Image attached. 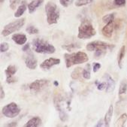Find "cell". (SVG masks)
Here are the masks:
<instances>
[{"instance_id":"6da1fadb","label":"cell","mask_w":127,"mask_h":127,"mask_svg":"<svg viewBox=\"0 0 127 127\" xmlns=\"http://www.w3.org/2000/svg\"><path fill=\"white\" fill-rule=\"evenodd\" d=\"M64 59L65 61L66 68H71L74 65H78L87 63L89 60L87 54L84 52L78 51L71 54H65Z\"/></svg>"},{"instance_id":"7a4b0ae2","label":"cell","mask_w":127,"mask_h":127,"mask_svg":"<svg viewBox=\"0 0 127 127\" xmlns=\"http://www.w3.org/2000/svg\"><path fill=\"white\" fill-rule=\"evenodd\" d=\"M32 45L35 51L38 54H51L55 53L56 51V48L54 45L41 38H35L32 41Z\"/></svg>"},{"instance_id":"3957f363","label":"cell","mask_w":127,"mask_h":127,"mask_svg":"<svg viewBox=\"0 0 127 127\" xmlns=\"http://www.w3.org/2000/svg\"><path fill=\"white\" fill-rule=\"evenodd\" d=\"M95 34L96 31L94 29L92 23L87 19L83 20L78 27V38L89 39L94 36Z\"/></svg>"},{"instance_id":"277c9868","label":"cell","mask_w":127,"mask_h":127,"mask_svg":"<svg viewBox=\"0 0 127 127\" xmlns=\"http://www.w3.org/2000/svg\"><path fill=\"white\" fill-rule=\"evenodd\" d=\"M47 21L49 25L56 24L60 18V10L57 5L53 2H48L45 5Z\"/></svg>"},{"instance_id":"5b68a950","label":"cell","mask_w":127,"mask_h":127,"mask_svg":"<svg viewBox=\"0 0 127 127\" xmlns=\"http://www.w3.org/2000/svg\"><path fill=\"white\" fill-rule=\"evenodd\" d=\"M25 24V18H20L17 20H14L4 27L2 31V35L3 36H8L13 32H15L20 30Z\"/></svg>"},{"instance_id":"8992f818","label":"cell","mask_w":127,"mask_h":127,"mask_svg":"<svg viewBox=\"0 0 127 127\" xmlns=\"http://www.w3.org/2000/svg\"><path fill=\"white\" fill-rule=\"evenodd\" d=\"M87 50L89 51H95V50H103V51H107V50H112L114 47V44H108L105 41H91L87 45Z\"/></svg>"},{"instance_id":"52a82bcc","label":"cell","mask_w":127,"mask_h":127,"mask_svg":"<svg viewBox=\"0 0 127 127\" xmlns=\"http://www.w3.org/2000/svg\"><path fill=\"white\" fill-rule=\"evenodd\" d=\"M2 114L8 118H14L19 115L20 113V108L15 102H11L5 105L2 109Z\"/></svg>"},{"instance_id":"ba28073f","label":"cell","mask_w":127,"mask_h":127,"mask_svg":"<svg viewBox=\"0 0 127 127\" xmlns=\"http://www.w3.org/2000/svg\"><path fill=\"white\" fill-rule=\"evenodd\" d=\"M48 85H49V81L45 79H38L31 83L29 87L32 93H38L42 91Z\"/></svg>"},{"instance_id":"9c48e42d","label":"cell","mask_w":127,"mask_h":127,"mask_svg":"<svg viewBox=\"0 0 127 127\" xmlns=\"http://www.w3.org/2000/svg\"><path fill=\"white\" fill-rule=\"evenodd\" d=\"M63 98L60 95H57V97H55L54 98V105L55 107L57 108V110L59 112V115H60V118L61 120V121L63 122H65L68 120V114L66 113V111H65V109L63 108L62 103H63Z\"/></svg>"},{"instance_id":"30bf717a","label":"cell","mask_w":127,"mask_h":127,"mask_svg":"<svg viewBox=\"0 0 127 127\" xmlns=\"http://www.w3.org/2000/svg\"><path fill=\"white\" fill-rule=\"evenodd\" d=\"M24 60H25V64H26L28 68L31 70H34L36 68L38 65V60L30 50H29L28 51L26 52V54L24 56Z\"/></svg>"},{"instance_id":"8fae6325","label":"cell","mask_w":127,"mask_h":127,"mask_svg":"<svg viewBox=\"0 0 127 127\" xmlns=\"http://www.w3.org/2000/svg\"><path fill=\"white\" fill-rule=\"evenodd\" d=\"M115 27H117V23L114 20H113L105 25L102 28L101 32H102L103 35L105 36L106 38H111L112 36V34Z\"/></svg>"},{"instance_id":"7c38bea8","label":"cell","mask_w":127,"mask_h":127,"mask_svg":"<svg viewBox=\"0 0 127 127\" xmlns=\"http://www.w3.org/2000/svg\"><path fill=\"white\" fill-rule=\"evenodd\" d=\"M60 59H57V58H49L47 60H45L44 61H43L40 67L43 69H50L51 67L59 65L60 63Z\"/></svg>"},{"instance_id":"4fadbf2b","label":"cell","mask_w":127,"mask_h":127,"mask_svg":"<svg viewBox=\"0 0 127 127\" xmlns=\"http://www.w3.org/2000/svg\"><path fill=\"white\" fill-rule=\"evenodd\" d=\"M105 82L107 84V87H106V93H110L111 92H113L115 89V81L111 77V76L108 74H105Z\"/></svg>"},{"instance_id":"5bb4252c","label":"cell","mask_w":127,"mask_h":127,"mask_svg":"<svg viewBox=\"0 0 127 127\" xmlns=\"http://www.w3.org/2000/svg\"><path fill=\"white\" fill-rule=\"evenodd\" d=\"M12 40L17 44L20 45H23L24 44H26V42L27 41V37L26 36V35L24 34H14L12 35Z\"/></svg>"},{"instance_id":"9a60e30c","label":"cell","mask_w":127,"mask_h":127,"mask_svg":"<svg viewBox=\"0 0 127 127\" xmlns=\"http://www.w3.org/2000/svg\"><path fill=\"white\" fill-rule=\"evenodd\" d=\"M44 2V0H32V1L28 4L27 5V8H28V10H29V13L30 14H32L34 13L36 9L40 6L41 5V4Z\"/></svg>"},{"instance_id":"2e32d148","label":"cell","mask_w":127,"mask_h":127,"mask_svg":"<svg viewBox=\"0 0 127 127\" xmlns=\"http://www.w3.org/2000/svg\"><path fill=\"white\" fill-rule=\"evenodd\" d=\"M41 120L38 117H34L31 120H30L26 124L24 125L25 127H38L41 126Z\"/></svg>"},{"instance_id":"e0dca14e","label":"cell","mask_w":127,"mask_h":127,"mask_svg":"<svg viewBox=\"0 0 127 127\" xmlns=\"http://www.w3.org/2000/svg\"><path fill=\"white\" fill-rule=\"evenodd\" d=\"M113 111H114V108H113V105H110L107 113L105 114V124L106 126H109V124L111 123V117H112V115H113Z\"/></svg>"},{"instance_id":"ac0fdd59","label":"cell","mask_w":127,"mask_h":127,"mask_svg":"<svg viewBox=\"0 0 127 127\" xmlns=\"http://www.w3.org/2000/svg\"><path fill=\"white\" fill-rule=\"evenodd\" d=\"M17 71V68L15 65H8L5 71V73L6 74V78H9V77H11V76H14V74H15Z\"/></svg>"},{"instance_id":"d6986e66","label":"cell","mask_w":127,"mask_h":127,"mask_svg":"<svg viewBox=\"0 0 127 127\" xmlns=\"http://www.w3.org/2000/svg\"><path fill=\"white\" fill-rule=\"evenodd\" d=\"M26 10H27V5H26V3H22L20 5L18 6V8H17V11H15L14 16L15 17L18 18V17H21L24 14V12L26 11Z\"/></svg>"},{"instance_id":"ffe728a7","label":"cell","mask_w":127,"mask_h":127,"mask_svg":"<svg viewBox=\"0 0 127 127\" xmlns=\"http://www.w3.org/2000/svg\"><path fill=\"white\" fill-rule=\"evenodd\" d=\"M126 120H127V114L124 113V114H121L120 117L118 118V120L116 122L115 126L117 127H123Z\"/></svg>"},{"instance_id":"44dd1931","label":"cell","mask_w":127,"mask_h":127,"mask_svg":"<svg viewBox=\"0 0 127 127\" xmlns=\"http://www.w3.org/2000/svg\"><path fill=\"white\" fill-rule=\"evenodd\" d=\"M125 53H126V47L125 46H123L120 48L119 54H118V65L120 68H122V62L125 57Z\"/></svg>"},{"instance_id":"7402d4cb","label":"cell","mask_w":127,"mask_h":127,"mask_svg":"<svg viewBox=\"0 0 127 127\" xmlns=\"http://www.w3.org/2000/svg\"><path fill=\"white\" fill-rule=\"evenodd\" d=\"M90 70H91V66L90 64H87V65L85 66V68H84L83 71H82V76L83 78L89 80L91 78V74H90Z\"/></svg>"},{"instance_id":"603a6c76","label":"cell","mask_w":127,"mask_h":127,"mask_svg":"<svg viewBox=\"0 0 127 127\" xmlns=\"http://www.w3.org/2000/svg\"><path fill=\"white\" fill-rule=\"evenodd\" d=\"M82 68H74V70L72 71L71 73V78L74 79V80H77V79H79L81 74H82Z\"/></svg>"},{"instance_id":"cb8c5ba5","label":"cell","mask_w":127,"mask_h":127,"mask_svg":"<svg viewBox=\"0 0 127 127\" xmlns=\"http://www.w3.org/2000/svg\"><path fill=\"white\" fill-rule=\"evenodd\" d=\"M126 93H127V82L126 81H123L120 85L119 94L123 95V94H126Z\"/></svg>"},{"instance_id":"d4e9b609","label":"cell","mask_w":127,"mask_h":127,"mask_svg":"<svg viewBox=\"0 0 127 127\" xmlns=\"http://www.w3.org/2000/svg\"><path fill=\"white\" fill-rule=\"evenodd\" d=\"M62 47L63 49L67 50L68 51H72V50L77 49V48H80L81 46L78 45V44H68V45H63Z\"/></svg>"},{"instance_id":"484cf974","label":"cell","mask_w":127,"mask_h":127,"mask_svg":"<svg viewBox=\"0 0 127 127\" xmlns=\"http://www.w3.org/2000/svg\"><path fill=\"white\" fill-rule=\"evenodd\" d=\"M114 17H115V14H107L105 16H104L102 17V21L105 23H108L111 21H113L114 20Z\"/></svg>"},{"instance_id":"4316f807","label":"cell","mask_w":127,"mask_h":127,"mask_svg":"<svg viewBox=\"0 0 127 127\" xmlns=\"http://www.w3.org/2000/svg\"><path fill=\"white\" fill-rule=\"evenodd\" d=\"M93 0H77L75 2V5L77 7H81L88 4H90Z\"/></svg>"},{"instance_id":"83f0119b","label":"cell","mask_w":127,"mask_h":127,"mask_svg":"<svg viewBox=\"0 0 127 127\" xmlns=\"http://www.w3.org/2000/svg\"><path fill=\"white\" fill-rule=\"evenodd\" d=\"M26 31H27V33H29V34H30V35L38 34V33L39 32V30H38L36 27H33V26H29V27L26 29Z\"/></svg>"},{"instance_id":"f1b7e54d","label":"cell","mask_w":127,"mask_h":127,"mask_svg":"<svg viewBox=\"0 0 127 127\" xmlns=\"http://www.w3.org/2000/svg\"><path fill=\"white\" fill-rule=\"evenodd\" d=\"M9 49V44L7 42H2L1 43V45H0V50H1L2 53L4 52H7Z\"/></svg>"},{"instance_id":"f546056e","label":"cell","mask_w":127,"mask_h":127,"mask_svg":"<svg viewBox=\"0 0 127 127\" xmlns=\"http://www.w3.org/2000/svg\"><path fill=\"white\" fill-rule=\"evenodd\" d=\"M97 81H96L95 84H96V85H97V89H98V90H103L104 89H105V88H106V87H107V84H106V82H103V83H98Z\"/></svg>"},{"instance_id":"4dcf8cb0","label":"cell","mask_w":127,"mask_h":127,"mask_svg":"<svg viewBox=\"0 0 127 127\" xmlns=\"http://www.w3.org/2000/svg\"><path fill=\"white\" fill-rule=\"evenodd\" d=\"M107 51H103V50H95V57L96 59H99L100 57H103Z\"/></svg>"},{"instance_id":"1f68e13d","label":"cell","mask_w":127,"mask_h":127,"mask_svg":"<svg viewBox=\"0 0 127 127\" xmlns=\"http://www.w3.org/2000/svg\"><path fill=\"white\" fill-rule=\"evenodd\" d=\"M72 2V0H60V4L63 6V7H68Z\"/></svg>"},{"instance_id":"d6a6232c","label":"cell","mask_w":127,"mask_h":127,"mask_svg":"<svg viewBox=\"0 0 127 127\" xmlns=\"http://www.w3.org/2000/svg\"><path fill=\"white\" fill-rule=\"evenodd\" d=\"M20 3V0H11V4H10V7L12 9H15L17 8V5Z\"/></svg>"},{"instance_id":"836d02e7","label":"cell","mask_w":127,"mask_h":127,"mask_svg":"<svg viewBox=\"0 0 127 127\" xmlns=\"http://www.w3.org/2000/svg\"><path fill=\"white\" fill-rule=\"evenodd\" d=\"M126 0H114V2L117 6H123L126 5Z\"/></svg>"},{"instance_id":"e575fe53","label":"cell","mask_w":127,"mask_h":127,"mask_svg":"<svg viewBox=\"0 0 127 127\" xmlns=\"http://www.w3.org/2000/svg\"><path fill=\"white\" fill-rule=\"evenodd\" d=\"M17 81V78L14 77V76H11V77L9 78H6V82L8 84H13Z\"/></svg>"},{"instance_id":"d590c367","label":"cell","mask_w":127,"mask_h":127,"mask_svg":"<svg viewBox=\"0 0 127 127\" xmlns=\"http://www.w3.org/2000/svg\"><path fill=\"white\" fill-rule=\"evenodd\" d=\"M101 64L98 63H93V70L94 72H97L98 71V69L101 68Z\"/></svg>"},{"instance_id":"8d00e7d4","label":"cell","mask_w":127,"mask_h":127,"mask_svg":"<svg viewBox=\"0 0 127 127\" xmlns=\"http://www.w3.org/2000/svg\"><path fill=\"white\" fill-rule=\"evenodd\" d=\"M22 50H23V51H24V52H27V51H28L29 50H30V44H25V45L23 47Z\"/></svg>"},{"instance_id":"74e56055","label":"cell","mask_w":127,"mask_h":127,"mask_svg":"<svg viewBox=\"0 0 127 127\" xmlns=\"http://www.w3.org/2000/svg\"><path fill=\"white\" fill-rule=\"evenodd\" d=\"M0 92H1V93H0V98L2 99V98H5V92L3 90V88H2V86L0 87Z\"/></svg>"},{"instance_id":"f35d334b","label":"cell","mask_w":127,"mask_h":127,"mask_svg":"<svg viewBox=\"0 0 127 127\" xmlns=\"http://www.w3.org/2000/svg\"><path fill=\"white\" fill-rule=\"evenodd\" d=\"M103 123H105V120H103V119H101L98 122V123L95 125V126L96 127H100V126H103Z\"/></svg>"},{"instance_id":"ab89813d","label":"cell","mask_w":127,"mask_h":127,"mask_svg":"<svg viewBox=\"0 0 127 127\" xmlns=\"http://www.w3.org/2000/svg\"><path fill=\"white\" fill-rule=\"evenodd\" d=\"M17 126V123L16 122H13V123H11L8 125H6V126Z\"/></svg>"},{"instance_id":"60d3db41","label":"cell","mask_w":127,"mask_h":127,"mask_svg":"<svg viewBox=\"0 0 127 127\" xmlns=\"http://www.w3.org/2000/svg\"><path fill=\"white\" fill-rule=\"evenodd\" d=\"M54 85H55L56 87H58V86H59V83L57 82V81H54Z\"/></svg>"},{"instance_id":"b9f144b4","label":"cell","mask_w":127,"mask_h":127,"mask_svg":"<svg viewBox=\"0 0 127 127\" xmlns=\"http://www.w3.org/2000/svg\"><path fill=\"white\" fill-rule=\"evenodd\" d=\"M0 2H1V3H2L4 2V0H0Z\"/></svg>"}]
</instances>
